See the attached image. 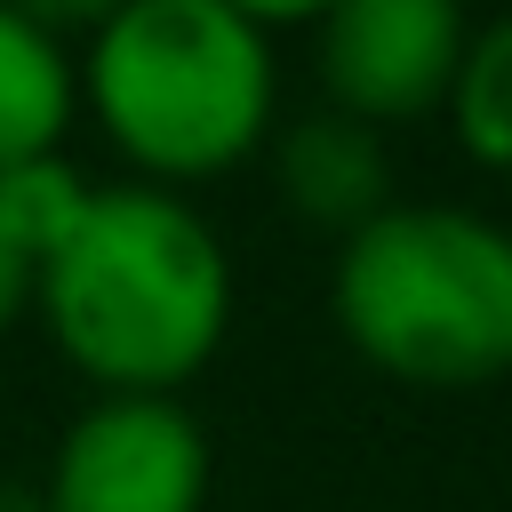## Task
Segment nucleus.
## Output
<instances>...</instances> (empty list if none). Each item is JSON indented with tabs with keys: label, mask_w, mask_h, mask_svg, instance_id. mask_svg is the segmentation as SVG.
<instances>
[{
	"label": "nucleus",
	"mask_w": 512,
	"mask_h": 512,
	"mask_svg": "<svg viewBox=\"0 0 512 512\" xmlns=\"http://www.w3.org/2000/svg\"><path fill=\"white\" fill-rule=\"evenodd\" d=\"M32 312L96 392H160L208 368L232 320V264L208 216L160 184H112L40 264Z\"/></svg>",
	"instance_id": "f257e3e1"
},
{
	"label": "nucleus",
	"mask_w": 512,
	"mask_h": 512,
	"mask_svg": "<svg viewBox=\"0 0 512 512\" xmlns=\"http://www.w3.org/2000/svg\"><path fill=\"white\" fill-rule=\"evenodd\" d=\"M80 88L104 136L152 176L192 184L240 168L272 144V40L248 8L224 0H128L96 24Z\"/></svg>",
	"instance_id": "f03ea898"
},
{
	"label": "nucleus",
	"mask_w": 512,
	"mask_h": 512,
	"mask_svg": "<svg viewBox=\"0 0 512 512\" xmlns=\"http://www.w3.org/2000/svg\"><path fill=\"white\" fill-rule=\"evenodd\" d=\"M328 312L344 344L416 392L512 376V232L472 208H384L336 248Z\"/></svg>",
	"instance_id": "7ed1b4c3"
},
{
	"label": "nucleus",
	"mask_w": 512,
	"mask_h": 512,
	"mask_svg": "<svg viewBox=\"0 0 512 512\" xmlns=\"http://www.w3.org/2000/svg\"><path fill=\"white\" fill-rule=\"evenodd\" d=\"M208 472V432L184 400L96 392L48 456L40 512H200Z\"/></svg>",
	"instance_id": "20e7f679"
},
{
	"label": "nucleus",
	"mask_w": 512,
	"mask_h": 512,
	"mask_svg": "<svg viewBox=\"0 0 512 512\" xmlns=\"http://www.w3.org/2000/svg\"><path fill=\"white\" fill-rule=\"evenodd\" d=\"M472 24L448 0H344L320 16V88L328 112L360 128H392L448 104Z\"/></svg>",
	"instance_id": "39448f33"
},
{
	"label": "nucleus",
	"mask_w": 512,
	"mask_h": 512,
	"mask_svg": "<svg viewBox=\"0 0 512 512\" xmlns=\"http://www.w3.org/2000/svg\"><path fill=\"white\" fill-rule=\"evenodd\" d=\"M272 168H280V200L312 224H328L336 240H352L360 224H376L392 208V168H384V136L344 120V112H304L272 136Z\"/></svg>",
	"instance_id": "423d86ee"
},
{
	"label": "nucleus",
	"mask_w": 512,
	"mask_h": 512,
	"mask_svg": "<svg viewBox=\"0 0 512 512\" xmlns=\"http://www.w3.org/2000/svg\"><path fill=\"white\" fill-rule=\"evenodd\" d=\"M80 96V64L56 48L48 24L24 8H0V168L64 152V120Z\"/></svg>",
	"instance_id": "0eeeda50"
},
{
	"label": "nucleus",
	"mask_w": 512,
	"mask_h": 512,
	"mask_svg": "<svg viewBox=\"0 0 512 512\" xmlns=\"http://www.w3.org/2000/svg\"><path fill=\"white\" fill-rule=\"evenodd\" d=\"M440 112H448L456 144H464L480 168H504V176H512V16L472 24L464 64H456Z\"/></svg>",
	"instance_id": "6e6552de"
},
{
	"label": "nucleus",
	"mask_w": 512,
	"mask_h": 512,
	"mask_svg": "<svg viewBox=\"0 0 512 512\" xmlns=\"http://www.w3.org/2000/svg\"><path fill=\"white\" fill-rule=\"evenodd\" d=\"M96 192L80 184V168L64 160V152H48V160H24V168H0V224L48 264L56 256V240L80 224V208H88Z\"/></svg>",
	"instance_id": "1a4fd4ad"
},
{
	"label": "nucleus",
	"mask_w": 512,
	"mask_h": 512,
	"mask_svg": "<svg viewBox=\"0 0 512 512\" xmlns=\"http://www.w3.org/2000/svg\"><path fill=\"white\" fill-rule=\"evenodd\" d=\"M32 296H40V256H32V248L0 224V336L32 312Z\"/></svg>",
	"instance_id": "9d476101"
}]
</instances>
